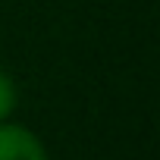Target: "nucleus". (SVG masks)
Here are the masks:
<instances>
[{"instance_id": "1", "label": "nucleus", "mask_w": 160, "mask_h": 160, "mask_svg": "<svg viewBox=\"0 0 160 160\" xmlns=\"http://www.w3.org/2000/svg\"><path fill=\"white\" fill-rule=\"evenodd\" d=\"M0 160H50L44 141L13 119L0 122Z\"/></svg>"}, {"instance_id": "2", "label": "nucleus", "mask_w": 160, "mask_h": 160, "mask_svg": "<svg viewBox=\"0 0 160 160\" xmlns=\"http://www.w3.org/2000/svg\"><path fill=\"white\" fill-rule=\"evenodd\" d=\"M16 107H19V85L7 69H0V122L13 119Z\"/></svg>"}]
</instances>
